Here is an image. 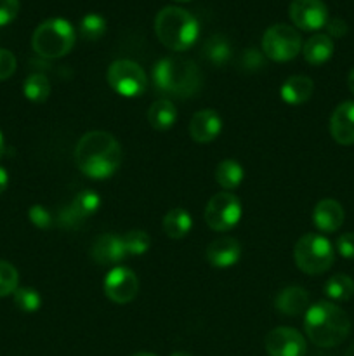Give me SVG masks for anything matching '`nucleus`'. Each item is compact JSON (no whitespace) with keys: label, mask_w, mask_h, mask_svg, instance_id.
Instances as JSON below:
<instances>
[{"label":"nucleus","mask_w":354,"mask_h":356,"mask_svg":"<svg viewBox=\"0 0 354 356\" xmlns=\"http://www.w3.org/2000/svg\"><path fill=\"white\" fill-rule=\"evenodd\" d=\"M290 19L298 30L316 31L328 21V9L323 0H292Z\"/></svg>","instance_id":"obj_12"},{"label":"nucleus","mask_w":354,"mask_h":356,"mask_svg":"<svg viewBox=\"0 0 354 356\" xmlns=\"http://www.w3.org/2000/svg\"><path fill=\"white\" fill-rule=\"evenodd\" d=\"M16 56L7 51V49H0V82L12 76L14 72H16Z\"/></svg>","instance_id":"obj_34"},{"label":"nucleus","mask_w":354,"mask_h":356,"mask_svg":"<svg viewBox=\"0 0 354 356\" xmlns=\"http://www.w3.org/2000/svg\"><path fill=\"white\" fill-rule=\"evenodd\" d=\"M205 257H207V263L212 268L226 270V268H231L239 263V259H242V245L233 236H221V238H215L214 242L208 243L207 250H205Z\"/></svg>","instance_id":"obj_15"},{"label":"nucleus","mask_w":354,"mask_h":356,"mask_svg":"<svg viewBox=\"0 0 354 356\" xmlns=\"http://www.w3.org/2000/svg\"><path fill=\"white\" fill-rule=\"evenodd\" d=\"M295 264L307 275H321L333 266L335 249L326 236L305 233L297 240L294 249Z\"/></svg>","instance_id":"obj_6"},{"label":"nucleus","mask_w":354,"mask_h":356,"mask_svg":"<svg viewBox=\"0 0 354 356\" xmlns=\"http://www.w3.org/2000/svg\"><path fill=\"white\" fill-rule=\"evenodd\" d=\"M108 30V23L104 19V16L96 13H90L85 14L80 21V26H78V33L83 40L87 42H96L99 40L101 37H104Z\"/></svg>","instance_id":"obj_28"},{"label":"nucleus","mask_w":354,"mask_h":356,"mask_svg":"<svg viewBox=\"0 0 354 356\" xmlns=\"http://www.w3.org/2000/svg\"><path fill=\"white\" fill-rule=\"evenodd\" d=\"M127 256L124 236L117 235V233H103L94 240L92 247H90V257L103 266H117Z\"/></svg>","instance_id":"obj_14"},{"label":"nucleus","mask_w":354,"mask_h":356,"mask_svg":"<svg viewBox=\"0 0 354 356\" xmlns=\"http://www.w3.org/2000/svg\"><path fill=\"white\" fill-rule=\"evenodd\" d=\"M23 94L31 103H45L51 96V82L44 73H33L24 80Z\"/></svg>","instance_id":"obj_27"},{"label":"nucleus","mask_w":354,"mask_h":356,"mask_svg":"<svg viewBox=\"0 0 354 356\" xmlns=\"http://www.w3.org/2000/svg\"><path fill=\"white\" fill-rule=\"evenodd\" d=\"M326 31H328V37H344L347 33V23L342 19V17H332V19L326 21Z\"/></svg>","instance_id":"obj_37"},{"label":"nucleus","mask_w":354,"mask_h":356,"mask_svg":"<svg viewBox=\"0 0 354 356\" xmlns=\"http://www.w3.org/2000/svg\"><path fill=\"white\" fill-rule=\"evenodd\" d=\"M274 308L288 316H298L307 312L309 294L302 287H285L274 298Z\"/></svg>","instance_id":"obj_19"},{"label":"nucleus","mask_w":354,"mask_h":356,"mask_svg":"<svg viewBox=\"0 0 354 356\" xmlns=\"http://www.w3.org/2000/svg\"><path fill=\"white\" fill-rule=\"evenodd\" d=\"M302 54L309 65H325L333 56V40L326 33H316L302 45Z\"/></svg>","instance_id":"obj_22"},{"label":"nucleus","mask_w":354,"mask_h":356,"mask_svg":"<svg viewBox=\"0 0 354 356\" xmlns=\"http://www.w3.org/2000/svg\"><path fill=\"white\" fill-rule=\"evenodd\" d=\"M155 31L158 40L167 49L184 52L196 44L200 37V24L196 17L186 9L170 6L163 7L155 19Z\"/></svg>","instance_id":"obj_4"},{"label":"nucleus","mask_w":354,"mask_h":356,"mask_svg":"<svg viewBox=\"0 0 354 356\" xmlns=\"http://www.w3.org/2000/svg\"><path fill=\"white\" fill-rule=\"evenodd\" d=\"M19 13V0H0V26L12 23Z\"/></svg>","instance_id":"obj_35"},{"label":"nucleus","mask_w":354,"mask_h":356,"mask_svg":"<svg viewBox=\"0 0 354 356\" xmlns=\"http://www.w3.org/2000/svg\"><path fill=\"white\" fill-rule=\"evenodd\" d=\"M176 2H189V0H176Z\"/></svg>","instance_id":"obj_44"},{"label":"nucleus","mask_w":354,"mask_h":356,"mask_svg":"<svg viewBox=\"0 0 354 356\" xmlns=\"http://www.w3.org/2000/svg\"><path fill=\"white\" fill-rule=\"evenodd\" d=\"M325 296L333 302L349 301L354 296V280L347 275H333L325 284Z\"/></svg>","instance_id":"obj_26"},{"label":"nucleus","mask_w":354,"mask_h":356,"mask_svg":"<svg viewBox=\"0 0 354 356\" xmlns=\"http://www.w3.org/2000/svg\"><path fill=\"white\" fill-rule=\"evenodd\" d=\"M304 329L309 341L319 348H335L351 332L349 315L332 301L314 302L304 313Z\"/></svg>","instance_id":"obj_2"},{"label":"nucleus","mask_w":354,"mask_h":356,"mask_svg":"<svg viewBox=\"0 0 354 356\" xmlns=\"http://www.w3.org/2000/svg\"><path fill=\"white\" fill-rule=\"evenodd\" d=\"M302 51L301 33L288 24H273L262 37V52L267 59L276 63L292 61Z\"/></svg>","instance_id":"obj_8"},{"label":"nucleus","mask_w":354,"mask_h":356,"mask_svg":"<svg viewBox=\"0 0 354 356\" xmlns=\"http://www.w3.org/2000/svg\"><path fill=\"white\" fill-rule=\"evenodd\" d=\"M3 153H6V139H3L2 131H0V159L3 156Z\"/></svg>","instance_id":"obj_40"},{"label":"nucleus","mask_w":354,"mask_h":356,"mask_svg":"<svg viewBox=\"0 0 354 356\" xmlns=\"http://www.w3.org/2000/svg\"><path fill=\"white\" fill-rule=\"evenodd\" d=\"M170 356H191V355L186 353V351H176V353H172Z\"/></svg>","instance_id":"obj_41"},{"label":"nucleus","mask_w":354,"mask_h":356,"mask_svg":"<svg viewBox=\"0 0 354 356\" xmlns=\"http://www.w3.org/2000/svg\"><path fill=\"white\" fill-rule=\"evenodd\" d=\"M346 356H354V344L353 346L349 348V350H347V353H346Z\"/></svg>","instance_id":"obj_43"},{"label":"nucleus","mask_w":354,"mask_h":356,"mask_svg":"<svg viewBox=\"0 0 354 356\" xmlns=\"http://www.w3.org/2000/svg\"><path fill=\"white\" fill-rule=\"evenodd\" d=\"M28 219L31 221V225L38 229H49L56 225V219L52 216V212L49 211L45 205L35 204L31 205L30 211H28Z\"/></svg>","instance_id":"obj_32"},{"label":"nucleus","mask_w":354,"mask_h":356,"mask_svg":"<svg viewBox=\"0 0 354 356\" xmlns=\"http://www.w3.org/2000/svg\"><path fill=\"white\" fill-rule=\"evenodd\" d=\"M17 284H19V275L16 268L7 261L0 259V298L14 294Z\"/></svg>","instance_id":"obj_31"},{"label":"nucleus","mask_w":354,"mask_h":356,"mask_svg":"<svg viewBox=\"0 0 354 356\" xmlns=\"http://www.w3.org/2000/svg\"><path fill=\"white\" fill-rule=\"evenodd\" d=\"M104 294L115 305H128L139 292V280L132 270L125 266H113L104 277Z\"/></svg>","instance_id":"obj_11"},{"label":"nucleus","mask_w":354,"mask_h":356,"mask_svg":"<svg viewBox=\"0 0 354 356\" xmlns=\"http://www.w3.org/2000/svg\"><path fill=\"white\" fill-rule=\"evenodd\" d=\"M243 177H245V169L242 167V163L233 159L222 160L215 167V181L219 186L224 188V191L236 190L243 183Z\"/></svg>","instance_id":"obj_25"},{"label":"nucleus","mask_w":354,"mask_h":356,"mask_svg":"<svg viewBox=\"0 0 354 356\" xmlns=\"http://www.w3.org/2000/svg\"><path fill=\"white\" fill-rule=\"evenodd\" d=\"M344 218H346V212H344L342 205L332 198L318 202L312 211V222L323 233L337 232L344 225Z\"/></svg>","instance_id":"obj_18"},{"label":"nucleus","mask_w":354,"mask_h":356,"mask_svg":"<svg viewBox=\"0 0 354 356\" xmlns=\"http://www.w3.org/2000/svg\"><path fill=\"white\" fill-rule=\"evenodd\" d=\"M162 228L169 238L180 240L187 236V233L193 228V218L184 207H174L163 216Z\"/></svg>","instance_id":"obj_21"},{"label":"nucleus","mask_w":354,"mask_h":356,"mask_svg":"<svg viewBox=\"0 0 354 356\" xmlns=\"http://www.w3.org/2000/svg\"><path fill=\"white\" fill-rule=\"evenodd\" d=\"M132 356H156L155 353H146V351H141V353H135V355H132Z\"/></svg>","instance_id":"obj_42"},{"label":"nucleus","mask_w":354,"mask_h":356,"mask_svg":"<svg viewBox=\"0 0 354 356\" xmlns=\"http://www.w3.org/2000/svg\"><path fill=\"white\" fill-rule=\"evenodd\" d=\"M201 54L210 65L221 68V66H226L233 59V45L224 35H212L205 40L203 47H201Z\"/></svg>","instance_id":"obj_23"},{"label":"nucleus","mask_w":354,"mask_h":356,"mask_svg":"<svg viewBox=\"0 0 354 356\" xmlns=\"http://www.w3.org/2000/svg\"><path fill=\"white\" fill-rule=\"evenodd\" d=\"M99 193L94 190H83L73 197V200L62 209H59L56 225L62 229H78L87 222V219L92 218L101 209Z\"/></svg>","instance_id":"obj_10"},{"label":"nucleus","mask_w":354,"mask_h":356,"mask_svg":"<svg viewBox=\"0 0 354 356\" xmlns=\"http://www.w3.org/2000/svg\"><path fill=\"white\" fill-rule=\"evenodd\" d=\"M189 136L193 141L201 143H212L219 138V134L222 132V118L221 115L217 113L212 108H207V110H200L191 117L189 122Z\"/></svg>","instance_id":"obj_16"},{"label":"nucleus","mask_w":354,"mask_h":356,"mask_svg":"<svg viewBox=\"0 0 354 356\" xmlns=\"http://www.w3.org/2000/svg\"><path fill=\"white\" fill-rule=\"evenodd\" d=\"M153 83L160 92L174 97H193L201 89V72L194 61L180 56L160 59L153 68Z\"/></svg>","instance_id":"obj_3"},{"label":"nucleus","mask_w":354,"mask_h":356,"mask_svg":"<svg viewBox=\"0 0 354 356\" xmlns=\"http://www.w3.org/2000/svg\"><path fill=\"white\" fill-rule=\"evenodd\" d=\"M337 252L344 259H354V233H344L337 238Z\"/></svg>","instance_id":"obj_36"},{"label":"nucleus","mask_w":354,"mask_h":356,"mask_svg":"<svg viewBox=\"0 0 354 356\" xmlns=\"http://www.w3.org/2000/svg\"><path fill=\"white\" fill-rule=\"evenodd\" d=\"M266 351L269 356H304L305 339L292 327H278L266 336Z\"/></svg>","instance_id":"obj_13"},{"label":"nucleus","mask_w":354,"mask_h":356,"mask_svg":"<svg viewBox=\"0 0 354 356\" xmlns=\"http://www.w3.org/2000/svg\"><path fill=\"white\" fill-rule=\"evenodd\" d=\"M12 298L14 305L24 313H35L42 306V296L33 287H17Z\"/></svg>","instance_id":"obj_29"},{"label":"nucleus","mask_w":354,"mask_h":356,"mask_svg":"<svg viewBox=\"0 0 354 356\" xmlns=\"http://www.w3.org/2000/svg\"><path fill=\"white\" fill-rule=\"evenodd\" d=\"M124 243L128 256H142L151 247V238L142 229H130L124 235Z\"/></svg>","instance_id":"obj_30"},{"label":"nucleus","mask_w":354,"mask_h":356,"mask_svg":"<svg viewBox=\"0 0 354 356\" xmlns=\"http://www.w3.org/2000/svg\"><path fill=\"white\" fill-rule=\"evenodd\" d=\"M75 42V28L62 17H51V19L40 23L31 37L33 51L45 59L62 58L71 51Z\"/></svg>","instance_id":"obj_5"},{"label":"nucleus","mask_w":354,"mask_h":356,"mask_svg":"<svg viewBox=\"0 0 354 356\" xmlns=\"http://www.w3.org/2000/svg\"><path fill=\"white\" fill-rule=\"evenodd\" d=\"M242 202H239L238 197L233 195L231 191L215 193L214 197L208 200L203 212L205 222L208 225V228L221 233H226L229 232V229L236 228L239 219H242Z\"/></svg>","instance_id":"obj_9"},{"label":"nucleus","mask_w":354,"mask_h":356,"mask_svg":"<svg viewBox=\"0 0 354 356\" xmlns=\"http://www.w3.org/2000/svg\"><path fill=\"white\" fill-rule=\"evenodd\" d=\"M9 186V172L3 167H0V195L7 190Z\"/></svg>","instance_id":"obj_38"},{"label":"nucleus","mask_w":354,"mask_h":356,"mask_svg":"<svg viewBox=\"0 0 354 356\" xmlns=\"http://www.w3.org/2000/svg\"><path fill=\"white\" fill-rule=\"evenodd\" d=\"M106 80L111 89L121 97H139L148 89V75L139 63L130 59H117L110 65Z\"/></svg>","instance_id":"obj_7"},{"label":"nucleus","mask_w":354,"mask_h":356,"mask_svg":"<svg viewBox=\"0 0 354 356\" xmlns=\"http://www.w3.org/2000/svg\"><path fill=\"white\" fill-rule=\"evenodd\" d=\"M330 134L339 145H354V101L340 103L330 117Z\"/></svg>","instance_id":"obj_17"},{"label":"nucleus","mask_w":354,"mask_h":356,"mask_svg":"<svg viewBox=\"0 0 354 356\" xmlns=\"http://www.w3.org/2000/svg\"><path fill=\"white\" fill-rule=\"evenodd\" d=\"M177 120V108L167 97L156 99L148 110V122L156 131H169Z\"/></svg>","instance_id":"obj_24"},{"label":"nucleus","mask_w":354,"mask_h":356,"mask_svg":"<svg viewBox=\"0 0 354 356\" xmlns=\"http://www.w3.org/2000/svg\"><path fill=\"white\" fill-rule=\"evenodd\" d=\"M120 143L106 131L85 132L75 146V163L83 176L103 181L113 176L121 165Z\"/></svg>","instance_id":"obj_1"},{"label":"nucleus","mask_w":354,"mask_h":356,"mask_svg":"<svg viewBox=\"0 0 354 356\" xmlns=\"http://www.w3.org/2000/svg\"><path fill=\"white\" fill-rule=\"evenodd\" d=\"M347 86H349L351 92L354 94V68L351 70V72H349V75H347Z\"/></svg>","instance_id":"obj_39"},{"label":"nucleus","mask_w":354,"mask_h":356,"mask_svg":"<svg viewBox=\"0 0 354 356\" xmlns=\"http://www.w3.org/2000/svg\"><path fill=\"white\" fill-rule=\"evenodd\" d=\"M312 92H314V82L305 75L290 76V79L285 80L280 89L281 99L292 106H298V104L309 101Z\"/></svg>","instance_id":"obj_20"},{"label":"nucleus","mask_w":354,"mask_h":356,"mask_svg":"<svg viewBox=\"0 0 354 356\" xmlns=\"http://www.w3.org/2000/svg\"><path fill=\"white\" fill-rule=\"evenodd\" d=\"M264 66H266V56H264V52L257 51V49H246V51H243L242 58H239V68H243L248 73H253L262 70Z\"/></svg>","instance_id":"obj_33"}]
</instances>
